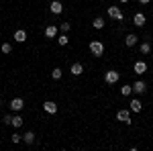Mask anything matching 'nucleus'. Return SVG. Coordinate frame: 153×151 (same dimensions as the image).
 I'll list each match as a JSON object with an SVG mask.
<instances>
[{"label": "nucleus", "mask_w": 153, "mask_h": 151, "mask_svg": "<svg viewBox=\"0 0 153 151\" xmlns=\"http://www.w3.org/2000/svg\"><path fill=\"white\" fill-rule=\"evenodd\" d=\"M70 29H71L70 23H61L59 25V31H61V33H70Z\"/></svg>", "instance_id": "obj_22"}, {"label": "nucleus", "mask_w": 153, "mask_h": 151, "mask_svg": "<svg viewBox=\"0 0 153 151\" xmlns=\"http://www.w3.org/2000/svg\"><path fill=\"white\" fill-rule=\"evenodd\" d=\"M139 2H141V4H149L151 0H139Z\"/></svg>", "instance_id": "obj_27"}, {"label": "nucleus", "mask_w": 153, "mask_h": 151, "mask_svg": "<svg viewBox=\"0 0 153 151\" xmlns=\"http://www.w3.org/2000/svg\"><path fill=\"white\" fill-rule=\"evenodd\" d=\"M151 74H153V71H151Z\"/></svg>", "instance_id": "obj_29"}, {"label": "nucleus", "mask_w": 153, "mask_h": 151, "mask_svg": "<svg viewBox=\"0 0 153 151\" xmlns=\"http://www.w3.org/2000/svg\"><path fill=\"white\" fill-rule=\"evenodd\" d=\"M57 43H59V45H68V43H70V37H68V33L59 35V37H57Z\"/></svg>", "instance_id": "obj_20"}, {"label": "nucleus", "mask_w": 153, "mask_h": 151, "mask_svg": "<svg viewBox=\"0 0 153 151\" xmlns=\"http://www.w3.org/2000/svg\"><path fill=\"white\" fill-rule=\"evenodd\" d=\"M108 16H110V19H114V21H123V19H125L118 6H110V8H108Z\"/></svg>", "instance_id": "obj_4"}, {"label": "nucleus", "mask_w": 153, "mask_h": 151, "mask_svg": "<svg viewBox=\"0 0 153 151\" xmlns=\"http://www.w3.org/2000/svg\"><path fill=\"white\" fill-rule=\"evenodd\" d=\"M90 51H92V55H96V57L102 55L104 53V43L102 41H92L90 43Z\"/></svg>", "instance_id": "obj_2"}, {"label": "nucleus", "mask_w": 153, "mask_h": 151, "mask_svg": "<svg viewBox=\"0 0 153 151\" xmlns=\"http://www.w3.org/2000/svg\"><path fill=\"white\" fill-rule=\"evenodd\" d=\"M49 10L53 12V14H61V12H63V4H61L59 0H53V2L49 4Z\"/></svg>", "instance_id": "obj_9"}, {"label": "nucleus", "mask_w": 153, "mask_h": 151, "mask_svg": "<svg viewBox=\"0 0 153 151\" xmlns=\"http://www.w3.org/2000/svg\"><path fill=\"white\" fill-rule=\"evenodd\" d=\"M92 27L94 29H104V19L102 16H96L94 21H92Z\"/></svg>", "instance_id": "obj_19"}, {"label": "nucleus", "mask_w": 153, "mask_h": 151, "mask_svg": "<svg viewBox=\"0 0 153 151\" xmlns=\"http://www.w3.org/2000/svg\"><path fill=\"white\" fill-rule=\"evenodd\" d=\"M61 74H63V71L59 70V68H55V70L51 71V78H53V80H59V78H61Z\"/></svg>", "instance_id": "obj_23"}, {"label": "nucleus", "mask_w": 153, "mask_h": 151, "mask_svg": "<svg viewBox=\"0 0 153 151\" xmlns=\"http://www.w3.org/2000/svg\"><path fill=\"white\" fill-rule=\"evenodd\" d=\"M141 108H143V102L139 100V98H133L129 102V110L131 112H141Z\"/></svg>", "instance_id": "obj_8"}, {"label": "nucleus", "mask_w": 153, "mask_h": 151, "mask_svg": "<svg viewBox=\"0 0 153 151\" xmlns=\"http://www.w3.org/2000/svg\"><path fill=\"white\" fill-rule=\"evenodd\" d=\"M43 108H45V112H49V115H55V112H57V104H55L53 100L43 102Z\"/></svg>", "instance_id": "obj_10"}, {"label": "nucleus", "mask_w": 153, "mask_h": 151, "mask_svg": "<svg viewBox=\"0 0 153 151\" xmlns=\"http://www.w3.org/2000/svg\"><path fill=\"white\" fill-rule=\"evenodd\" d=\"M70 71H71V76H82V74H84V65H82V63H78V61H76V63H71Z\"/></svg>", "instance_id": "obj_12"}, {"label": "nucleus", "mask_w": 153, "mask_h": 151, "mask_svg": "<svg viewBox=\"0 0 153 151\" xmlns=\"http://www.w3.org/2000/svg\"><path fill=\"white\" fill-rule=\"evenodd\" d=\"M23 106H25L23 98H12V100H10V108L14 110V112H21V110H23Z\"/></svg>", "instance_id": "obj_7"}, {"label": "nucleus", "mask_w": 153, "mask_h": 151, "mask_svg": "<svg viewBox=\"0 0 153 151\" xmlns=\"http://www.w3.org/2000/svg\"><path fill=\"white\" fill-rule=\"evenodd\" d=\"M131 92H133V86H129V84H125V86L120 88V94H123V96H129Z\"/></svg>", "instance_id": "obj_21"}, {"label": "nucleus", "mask_w": 153, "mask_h": 151, "mask_svg": "<svg viewBox=\"0 0 153 151\" xmlns=\"http://www.w3.org/2000/svg\"><path fill=\"white\" fill-rule=\"evenodd\" d=\"M14 41H19V43H25V41H27V31H25V29H19V31L14 33Z\"/></svg>", "instance_id": "obj_14"}, {"label": "nucleus", "mask_w": 153, "mask_h": 151, "mask_svg": "<svg viewBox=\"0 0 153 151\" xmlns=\"http://www.w3.org/2000/svg\"><path fill=\"white\" fill-rule=\"evenodd\" d=\"M120 2H129V0H120Z\"/></svg>", "instance_id": "obj_28"}, {"label": "nucleus", "mask_w": 153, "mask_h": 151, "mask_svg": "<svg viewBox=\"0 0 153 151\" xmlns=\"http://www.w3.org/2000/svg\"><path fill=\"white\" fill-rule=\"evenodd\" d=\"M35 139H37V137H35V133H33V131H27V133L23 135V141L27 143V145H33Z\"/></svg>", "instance_id": "obj_13"}, {"label": "nucleus", "mask_w": 153, "mask_h": 151, "mask_svg": "<svg viewBox=\"0 0 153 151\" xmlns=\"http://www.w3.org/2000/svg\"><path fill=\"white\" fill-rule=\"evenodd\" d=\"M118 78H120V76H118V71H114V70H108L104 74V82L106 84H117Z\"/></svg>", "instance_id": "obj_3"}, {"label": "nucleus", "mask_w": 153, "mask_h": 151, "mask_svg": "<svg viewBox=\"0 0 153 151\" xmlns=\"http://www.w3.org/2000/svg\"><path fill=\"white\" fill-rule=\"evenodd\" d=\"M133 23L137 25V27H143V25H145V14H143V12H137V14L133 16Z\"/></svg>", "instance_id": "obj_16"}, {"label": "nucleus", "mask_w": 153, "mask_h": 151, "mask_svg": "<svg viewBox=\"0 0 153 151\" xmlns=\"http://www.w3.org/2000/svg\"><path fill=\"white\" fill-rule=\"evenodd\" d=\"M0 49H2V53H10V51H12V45H10V43H2V47H0Z\"/></svg>", "instance_id": "obj_24"}, {"label": "nucleus", "mask_w": 153, "mask_h": 151, "mask_svg": "<svg viewBox=\"0 0 153 151\" xmlns=\"http://www.w3.org/2000/svg\"><path fill=\"white\" fill-rule=\"evenodd\" d=\"M139 51H141V55H149V53H151V43H149V41H143L141 47H139Z\"/></svg>", "instance_id": "obj_15"}, {"label": "nucleus", "mask_w": 153, "mask_h": 151, "mask_svg": "<svg viewBox=\"0 0 153 151\" xmlns=\"http://www.w3.org/2000/svg\"><path fill=\"white\" fill-rule=\"evenodd\" d=\"M10 139H12V143H21V139H23V137H21L19 133H14V135H10Z\"/></svg>", "instance_id": "obj_25"}, {"label": "nucleus", "mask_w": 153, "mask_h": 151, "mask_svg": "<svg viewBox=\"0 0 153 151\" xmlns=\"http://www.w3.org/2000/svg\"><path fill=\"white\" fill-rule=\"evenodd\" d=\"M133 92L135 94H145L147 92V84H145L143 80H137L135 84H133Z\"/></svg>", "instance_id": "obj_5"}, {"label": "nucleus", "mask_w": 153, "mask_h": 151, "mask_svg": "<svg viewBox=\"0 0 153 151\" xmlns=\"http://www.w3.org/2000/svg\"><path fill=\"white\" fill-rule=\"evenodd\" d=\"M2 121H4L6 125H10V123H12V116H10V115H6V116H4V118H2Z\"/></svg>", "instance_id": "obj_26"}, {"label": "nucleus", "mask_w": 153, "mask_h": 151, "mask_svg": "<svg viewBox=\"0 0 153 151\" xmlns=\"http://www.w3.org/2000/svg\"><path fill=\"white\" fill-rule=\"evenodd\" d=\"M133 70H135V74H137V76H141V74H145V71H147V63H145L143 59H139V61H135Z\"/></svg>", "instance_id": "obj_6"}, {"label": "nucleus", "mask_w": 153, "mask_h": 151, "mask_svg": "<svg viewBox=\"0 0 153 151\" xmlns=\"http://www.w3.org/2000/svg\"><path fill=\"white\" fill-rule=\"evenodd\" d=\"M125 43H127V47H135V45H137V35L129 33V35L125 37Z\"/></svg>", "instance_id": "obj_17"}, {"label": "nucleus", "mask_w": 153, "mask_h": 151, "mask_svg": "<svg viewBox=\"0 0 153 151\" xmlns=\"http://www.w3.org/2000/svg\"><path fill=\"white\" fill-rule=\"evenodd\" d=\"M59 29L55 27V25H49V27H45V37L47 39H53V37H57Z\"/></svg>", "instance_id": "obj_11"}, {"label": "nucleus", "mask_w": 153, "mask_h": 151, "mask_svg": "<svg viewBox=\"0 0 153 151\" xmlns=\"http://www.w3.org/2000/svg\"><path fill=\"white\" fill-rule=\"evenodd\" d=\"M117 121H120V123H125V125H131L133 121H131V110H127V108H120L117 112Z\"/></svg>", "instance_id": "obj_1"}, {"label": "nucleus", "mask_w": 153, "mask_h": 151, "mask_svg": "<svg viewBox=\"0 0 153 151\" xmlns=\"http://www.w3.org/2000/svg\"><path fill=\"white\" fill-rule=\"evenodd\" d=\"M10 125L14 129H21V127H23V116H21V115H14V116H12V123H10Z\"/></svg>", "instance_id": "obj_18"}]
</instances>
